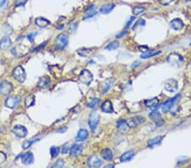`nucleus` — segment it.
<instances>
[{
  "label": "nucleus",
  "mask_w": 191,
  "mask_h": 168,
  "mask_svg": "<svg viewBox=\"0 0 191 168\" xmlns=\"http://www.w3.org/2000/svg\"><path fill=\"white\" fill-rule=\"evenodd\" d=\"M167 61L169 65H171L174 67H180L181 65L183 62V58L179 55V54H177V53H172L170 55H168L167 58Z\"/></svg>",
  "instance_id": "f257e3e1"
},
{
  "label": "nucleus",
  "mask_w": 191,
  "mask_h": 168,
  "mask_svg": "<svg viewBox=\"0 0 191 168\" xmlns=\"http://www.w3.org/2000/svg\"><path fill=\"white\" fill-rule=\"evenodd\" d=\"M13 76L19 82H21V83L24 82L25 80H26V74L23 67L21 66H18L15 67L14 71H13Z\"/></svg>",
  "instance_id": "f03ea898"
},
{
  "label": "nucleus",
  "mask_w": 191,
  "mask_h": 168,
  "mask_svg": "<svg viewBox=\"0 0 191 168\" xmlns=\"http://www.w3.org/2000/svg\"><path fill=\"white\" fill-rule=\"evenodd\" d=\"M78 79L79 81L82 82L83 84H85V85H89L93 81V74L90 72L88 70H82L81 73L79 74Z\"/></svg>",
  "instance_id": "7ed1b4c3"
},
{
  "label": "nucleus",
  "mask_w": 191,
  "mask_h": 168,
  "mask_svg": "<svg viewBox=\"0 0 191 168\" xmlns=\"http://www.w3.org/2000/svg\"><path fill=\"white\" fill-rule=\"evenodd\" d=\"M164 88L169 93H176L178 88V83L175 79H167L164 81Z\"/></svg>",
  "instance_id": "20e7f679"
},
{
  "label": "nucleus",
  "mask_w": 191,
  "mask_h": 168,
  "mask_svg": "<svg viewBox=\"0 0 191 168\" xmlns=\"http://www.w3.org/2000/svg\"><path fill=\"white\" fill-rule=\"evenodd\" d=\"M99 121V115L97 111H92L89 114L88 116V124L91 128V130H94L97 127V125Z\"/></svg>",
  "instance_id": "39448f33"
},
{
  "label": "nucleus",
  "mask_w": 191,
  "mask_h": 168,
  "mask_svg": "<svg viewBox=\"0 0 191 168\" xmlns=\"http://www.w3.org/2000/svg\"><path fill=\"white\" fill-rule=\"evenodd\" d=\"M179 98H180V94H178V95L174 96L173 98H172V99H169L168 100H167L165 103H163L162 105V112H164V113L168 112L169 110H171L172 108L173 107L174 104L176 103L177 100L179 99Z\"/></svg>",
  "instance_id": "423d86ee"
},
{
  "label": "nucleus",
  "mask_w": 191,
  "mask_h": 168,
  "mask_svg": "<svg viewBox=\"0 0 191 168\" xmlns=\"http://www.w3.org/2000/svg\"><path fill=\"white\" fill-rule=\"evenodd\" d=\"M68 36L65 33H61L56 37V45L60 50H63L68 44Z\"/></svg>",
  "instance_id": "0eeeda50"
},
{
  "label": "nucleus",
  "mask_w": 191,
  "mask_h": 168,
  "mask_svg": "<svg viewBox=\"0 0 191 168\" xmlns=\"http://www.w3.org/2000/svg\"><path fill=\"white\" fill-rule=\"evenodd\" d=\"M12 90H13V85L9 81H3L0 83V93L2 95H9L12 92Z\"/></svg>",
  "instance_id": "6e6552de"
},
{
  "label": "nucleus",
  "mask_w": 191,
  "mask_h": 168,
  "mask_svg": "<svg viewBox=\"0 0 191 168\" xmlns=\"http://www.w3.org/2000/svg\"><path fill=\"white\" fill-rule=\"evenodd\" d=\"M12 132L15 136L20 138V139H23L27 135V129L21 125H15L12 129Z\"/></svg>",
  "instance_id": "1a4fd4ad"
},
{
  "label": "nucleus",
  "mask_w": 191,
  "mask_h": 168,
  "mask_svg": "<svg viewBox=\"0 0 191 168\" xmlns=\"http://www.w3.org/2000/svg\"><path fill=\"white\" fill-rule=\"evenodd\" d=\"M20 96H10L8 97L6 99L4 104L7 108L9 109H14L15 107L17 106V104L20 103Z\"/></svg>",
  "instance_id": "9d476101"
},
{
  "label": "nucleus",
  "mask_w": 191,
  "mask_h": 168,
  "mask_svg": "<svg viewBox=\"0 0 191 168\" xmlns=\"http://www.w3.org/2000/svg\"><path fill=\"white\" fill-rule=\"evenodd\" d=\"M87 163L88 167L95 168L101 166L102 164H103V161H102L101 160L99 159L97 155H91V156L88 159Z\"/></svg>",
  "instance_id": "9b49d317"
},
{
  "label": "nucleus",
  "mask_w": 191,
  "mask_h": 168,
  "mask_svg": "<svg viewBox=\"0 0 191 168\" xmlns=\"http://www.w3.org/2000/svg\"><path fill=\"white\" fill-rule=\"evenodd\" d=\"M116 129L119 132L122 133V134H126V133H127L129 131L130 127H129V125H128L127 121L120 119V120H118V122H116Z\"/></svg>",
  "instance_id": "f8f14e48"
},
{
  "label": "nucleus",
  "mask_w": 191,
  "mask_h": 168,
  "mask_svg": "<svg viewBox=\"0 0 191 168\" xmlns=\"http://www.w3.org/2000/svg\"><path fill=\"white\" fill-rule=\"evenodd\" d=\"M127 122L130 128H135L137 126L142 124L143 122H145V117H143V116H134V117H132V118L129 119Z\"/></svg>",
  "instance_id": "ddd939ff"
},
{
  "label": "nucleus",
  "mask_w": 191,
  "mask_h": 168,
  "mask_svg": "<svg viewBox=\"0 0 191 168\" xmlns=\"http://www.w3.org/2000/svg\"><path fill=\"white\" fill-rule=\"evenodd\" d=\"M113 82H114V79L113 78H109L104 80L99 86V92L101 94H104L107 92L108 90L110 89V87L112 86Z\"/></svg>",
  "instance_id": "4468645a"
},
{
  "label": "nucleus",
  "mask_w": 191,
  "mask_h": 168,
  "mask_svg": "<svg viewBox=\"0 0 191 168\" xmlns=\"http://www.w3.org/2000/svg\"><path fill=\"white\" fill-rule=\"evenodd\" d=\"M170 26L171 28H172L175 31H180L183 28L184 24L183 22V20L179 18H175L170 22Z\"/></svg>",
  "instance_id": "2eb2a0df"
},
{
  "label": "nucleus",
  "mask_w": 191,
  "mask_h": 168,
  "mask_svg": "<svg viewBox=\"0 0 191 168\" xmlns=\"http://www.w3.org/2000/svg\"><path fill=\"white\" fill-rule=\"evenodd\" d=\"M21 160L25 165H32L34 162V156L32 152H26L21 155Z\"/></svg>",
  "instance_id": "dca6fc26"
},
{
  "label": "nucleus",
  "mask_w": 191,
  "mask_h": 168,
  "mask_svg": "<svg viewBox=\"0 0 191 168\" xmlns=\"http://www.w3.org/2000/svg\"><path fill=\"white\" fill-rule=\"evenodd\" d=\"M82 152V147L79 144H73L71 148H70V155L72 157H77Z\"/></svg>",
  "instance_id": "f3484780"
},
{
  "label": "nucleus",
  "mask_w": 191,
  "mask_h": 168,
  "mask_svg": "<svg viewBox=\"0 0 191 168\" xmlns=\"http://www.w3.org/2000/svg\"><path fill=\"white\" fill-rule=\"evenodd\" d=\"M88 132L86 129L81 128L77 132V137H76V141L77 142H82V141H85L88 139Z\"/></svg>",
  "instance_id": "a211bd4d"
},
{
  "label": "nucleus",
  "mask_w": 191,
  "mask_h": 168,
  "mask_svg": "<svg viewBox=\"0 0 191 168\" xmlns=\"http://www.w3.org/2000/svg\"><path fill=\"white\" fill-rule=\"evenodd\" d=\"M149 117L154 122H156L157 124H162L163 121H162V115L157 111V110H153L152 112L149 114Z\"/></svg>",
  "instance_id": "6ab92c4d"
},
{
  "label": "nucleus",
  "mask_w": 191,
  "mask_h": 168,
  "mask_svg": "<svg viewBox=\"0 0 191 168\" xmlns=\"http://www.w3.org/2000/svg\"><path fill=\"white\" fill-rule=\"evenodd\" d=\"M50 85V78L49 76H42L38 82V87L40 88H46Z\"/></svg>",
  "instance_id": "aec40b11"
},
{
  "label": "nucleus",
  "mask_w": 191,
  "mask_h": 168,
  "mask_svg": "<svg viewBox=\"0 0 191 168\" xmlns=\"http://www.w3.org/2000/svg\"><path fill=\"white\" fill-rule=\"evenodd\" d=\"M101 110L104 113H112L114 110H113V104L111 101L110 100H105V101L102 104Z\"/></svg>",
  "instance_id": "412c9836"
},
{
  "label": "nucleus",
  "mask_w": 191,
  "mask_h": 168,
  "mask_svg": "<svg viewBox=\"0 0 191 168\" xmlns=\"http://www.w3.org/2000/svg\"><path fill=\"white\" fill-rule=\"evenodd\" d=\"M134 151L133 150H128L127 152H125L121 155L120 157V161L121 162H127L130 160L133 159V157L134 156Z\"/></svg>",
  "instance_id": "4be33fe9"
},
{
  "label": "nucleus",
  "mask_w": 191,
  "mask_h": 168,
  "mask_svg": "<svg viewBox=\"0 0 191 168\" xmlns=\"http://www.w3.org/2000/svg\"><path fill=\"white\" fill-rule=\"evenodd\" d=\"M100 155H101L102 158H103L104 160L110 161V160L113 159L112 151H111V150H110V149L106 148L102 150L101 152H100Z\"/></svg>",
  "instance_id": "5701e85b"
},
{
  "label": "nucleus",
  "mask_w": 191,
  "mask_h": 168,
  "mask_svg": "<svg viewBox=\"0 0 191 168\" xmlns=\"http://www.w3.org/2000/svg\"><path fill=\"white\" fill-rule=\"evenodd\" d=\"M84 13L87 15V16L84 18V19H88V18L90 17H93V16L97 14V12H96V7L93 5V4H91V5H89L88 8L84 9Z\"/></svg>",
  "instance_id": "b1692460"
},
{
  "label": "nucleus",
  "mask_w": 191,
  "mask_h": 168,
  "mask_svg": "<svg viewBox=\"0 0 191 168\" xmlns=\"http://www.w3.org/2000/svg\"><path fill=\"white\" fill-rule=\"evenodd\" d=\"M12 45V42L9 37H4L0 41V49L3 50H8L9 47Z\"/></svg>",
  "instance_id": "393cba45"
},
{
  "label": "nucleus",
  "mask_w": 191,
  "mask_h": 168,
  "mask_svg": "<svg viewBox=\"0 0 191 168\" xmlns=\"http://www.w3.org/2000/svg\"><path fill=\"white\" fill-rule=\"evenodd\" d=\"M35 23H36L37 26H39V27L44 28V27L49 26V24H50V21L44 17H38L35 20Z\"/></svg>",
  "instance_id": "a878e982"
},
{
  "label": "nucleus",
  "mask_w": 191,
  "mask_h": 168,
  "mask_svg": "<svg viewBox=\"0 0 191 168\" xmlns=\"http://www.w3.org/2000/svg\"><path fill=\"white\" fill-rule=\"evenodd\" d=\"M162 139H163V137L162 136H157L153 138V139H150V140L148 141V146H149L150 148H153L154 146L159 145L160 144L162 143Z\"/></svg>",
  "instance_id": "bb28decb"
},
{
  "label": "nucleus",
  "mask_w": 191,
  "mask_h": 168,
  "mask_svg": "<svg viewBox=\"0 0 191 168\" xmlns=\"http://www.w3.org/2000/svg\"><path fill=\"white\" fill-rule=\"evenodd\" d=\"M115 8V4L113 3H108V4H104L100 8L99 11L103 15H107L109 13L112 11V9Z\"/></svg>",
  "instance_id": "cd10ccee"
},
{
  "label": "nucleus",
  "mask_w": 191,
  "mask_h": 168,
  "mask_svg": "<svg viewBox=\"0 0 191 168\" xmlns=\"http://www.w3.org/2000/svg\"><path fill=\"white\" fill-rule=\"evenodd\" d=\"M93 50H94V49H86V48H82V49H80V50H77V54H78L80 56H82V57H89L90 55H93Z\"/></svg>",
  "instance_id": "c85d7f7f"
},
{
  "label": "nucleus",
  "mask_w": 191,
  "mask_h": 168,
  "mask_svg": "<svg viewBox=\"0 0 191 168\" xmlns=\"http://www.w3.org/2000/svg\"><path fill=\"white\" fill-rule=\"evenodd\" d=\"M35 95L33 94H30V95L26 96V99H25V105L26 107H32L35 104Z\"/></svg>",
  "instance_id": "c756f323"
},
{
  "label": "nucleus",
  "mask_w": 191,
  "mask_h": 168,
  "mask_svg": "<svg viewBox=\"0 0 191 168\" xmlns=\"http://www.w3.org/2000/svg\"><path fill=\"white\" fill-rule=\"evenodd\" d=\"M145 104L147 107L151 108L153 107V106H155V105H157V104H159V100H158L157 98H153V99H146V100H145Z\"/></svg>",
  "instance_id": "7c9ffc66"
},
{
  "label": "nucleus",
  "mask_w": 191,
  "mask_h": 168,
  "mask_svg": "<svg viewBox=\"0 0 191 168\" xmlns=\"http://www.w3.org/2000/svg\"><path fill=\"white\" fill-rule=\"evenodd\" d=\"M161 54V51H152V52H145L144 53L143 55H141V59H148V58H151V57H154L156 55H159Z\"/></svg>",
  "instance_id": "2f4dec72"
},
{
  "label": "nucleus",
  "mask_w": 191,
  "mask_h": 168,
  "mask_svg": "<svg viewBox=\"0 0 191 168\" xmlns=\"http://www.w3.org/2000/svg\"><path fill=\"white\" fill-rule=\"evenodd\" d=\"M145 12V8L144 7H141V6H138V7H135L133 9V15H140L144 14Z\"/></svg>",
  "instance_id": "473e14b6"
},
{
  "label": "nucleus",
  "mask_w": 191,
  "mask_h": 168,
  "mask_svg": "<svg viewBox=\"0 0 191 168\" xmlns=\"http://www.w3.org/2000/svg\"><path fill=\"white\" fill-rule=\"evenodd\" d=\"M99 104V99L98 98H93L90 100V102L88 104V107L90 108V109H94L95 107H97V105Z\"/></svg>",
  "instance_id": "72a5a7b5"
},
{
  "label": "nucleus",
  "mask_w": 191,
  "mask_h": 168,
  "mask_svg": "<svg viewBox=\"0 0 191 168\" xmlns=\"http://www.w3.org/2000/svg\"><path fill=\"white\" fill-rule=\"evenodd\" d=\"M119 47V43L117 41H113L105 47V50H115Z\"/></svg>",
  "instance_id": "f704fd0d"
},
{
  "label": "nucleus",
  "mask_w": 191,
  "mask_h": 168,
  "mask_svg": "<svg viewBox=\"0 0 191 168\" xmlns=\"http://www.w3.org/2000/svg\"><path fill=\"white\" fill-rule=\"evenodd\" d=\"M38 140H39V139H32V140H28V141H25V142L23 143V144H22V148H23L24 150H26L27 148H29L30 146H31L33 143L38 142Z\"/></svg>",
  "instance_id": "c9c22d12"
},
{
  "label": "nucleus",
  "mask_w": 191,
  "mask_h": 168,
  "mask_svg": "<svg viewBox=\"0 0 191 168\" xmlns=\"http://www.w3.org/2000/svg\"><path fill=\"white\" fill-rule=\"evenodd\" d=\"M60 153V148L56 146H52L50 148V155L52 157H56Z\"/></svg>",
  "instance_id": "e433bc0d"
},
{
  "label": "nucleus",
  "mask_w": 191,
  "mask_h": 168,
  "mask_svg": "<svg viewBox=\"0 0 191 168\" xmlns=\"http://www.w3.org/2000/svg\"><path fill=\"white\" fill-rule=\"evenodd\" d=\"M64 165H65V162H64V160L62 159H59L58 160H56V162L52 165V167H57V168H61L63 167Z\"/></svg>",
  "instance_id": "4c0bfd02"
},
{
  "label": "nucleus",
  "mask_w": 191,
  "mask_h": 168,
  "mask_svg": "<svg viewBox=\"0 0 191 168\" xmlns=\"http://www.w3.org/2000/svg\"><path fill=\"white\" fill-rule=\"evenodd\" d=\"M145 20H144L143 19H139L138 21H137L134 26L133 27V30H136V28H138L139 26H145Z\"/></svg>",
  "instance_id": "58836bf2"
},
{
  "label": "nucleus",
  "mask_w": 191,
  "mask_h": 168,
  "mask_svg": "<svg viewBox=\"0 0 191 168\" xmlns=\"http://www.w3.org/2000/svg\"><path fill=\"white\" fill-rule=\"evenodd\" d=\"M69 144H68V143H66V144L63 145L62 149H61V152H62V154H67V152L69 151Z\"/></svg>",
  "instance_id": "ea45409f"
},
{
  "label": "nucleus",
  "mask_w": 191,
  "mask_h": 168,
  "mask_svg": "<svg viewBox=\"0 0 191 168\" xmlns=\"http://www.w3.org/2000/svg\"><path fill=\"white\" fill-rule=\"evenodd\" d=\"M27 2V0H15V6L16 7H20V6L25 5Z\"/></svg>",
  "instance_id": "a19ab883"
},
{
  "label": "nucleus",
  "mask_w": 191,
  "mask_h": 168,
  "mask_svg": "<svg viewBox=\"0 0 191 168\" xmlns=\"http://www.w3.org/2000/svg\"><path fill=\"white\" fill-rule=\"evenodd\" d=\"M5 160H6L5 154L3 153V152H1V151H0V164H1V163H3Z\"/></svg>",
  "instance_id": "79ce46f5"
},
{
  "label": "nucleus",
  "mask_w": 191,
  "mask_h": 168,
  "mask_svg": "<svg viewBox=\"0 0 191 168\" xmlns=\"http://www.w3.org/2000/svg\"><path fill=\"white\" fill-rule=\"evenodd\" d=\"M36 36H37V32H32V33L28 34L27 38H28V39H29L31 42H33V40H34V38Z\"/></svg>",
  "instance_id": "37998d69"
},
{
  "label": "nucleus",
  "mask_w": 191,
  "mask_h": 168,
  "mask_svg": "<svg viewBox=\"0 0 191 168\" xmlns=\"http://www.w3.org/2000/svg\"><path fill=\"white\" fill-rule=\"evenodd\" d=\"M173 0H159V2L162 3V5H168L169 3L172 2Z\"/></svg>",
  "instance_id": "c03bdc74"
},
{
  "label": "nucleus",
  "mask_w": 191,
  "mask_h": 168,
  "mask_svg": "<svg viewBox=\"0 0 191 168\" xmlns=\"http://www.w3.org/2000/svg\"><path fill=\"white\" fill-rule=\"evenodd\" d=\"M134 20H135V17H134V16H132V17H130L129 20H128V21L127 22V24H126V28H128V27L130 26L131 24H132V22H133Z\"/></svg>",
  "instance_id": "a18cd8bd"
},
{
  "label": "nucleus",
  "mask_w": 191,
  "mask_h": 168,
  "mask_svg": "<svg viewBox=\"0 0 191 168\" xmlns=\"http://www.w3.org/2000/svg\"><path fill=\"white\" fill-rule=\"evenodd\" d=\"M139 50H140L141 52L145 53V52H147L148 50H149V47H147V46H139Z\"/></svg>",
  "instance_id": "49530a36"
},
{
  "label": "nucleus",
  "mask_w": 191,
  "mask_h": 168,
  "mask_svg": "<svg viewBox=\"0 0 191 168\" xmlns=\"http://www.w3.org/2000/svg\"><path fill=\"white\" fill-rule=\"evenodd\" d=\"M67 128L66 127H63V128H60L59 129H57V133H59V134H64L65 132H66Z\"/></svg>",
  "instance_id": "de8ad7c7"
},
{
  "label": "nucleus",
  "mask_w": 191,
  "mask_h": 168,
  "mask_svg": "<svg viewBox=\"0 0 191 168\" xmlns=\"http://www.w3.org/2000/svg\"><path fill=\"white\" fill-rule=\"evenodd\" d=\"M45 44H47V42H45V43H44L43 44H40V46H38V48H36V49H34V50H33V52H36V51H38L39 50H41V49H43L44 46H45Z\"/></svg>",
  "instance_id": "09e8293b"
},
{
  "label": "nucleus",
  "mask_w": 191,
  "mask_h": 168,
  "mask_svg": "<svg viewBox=\"0 0 191 168\" xmlns=\"http://www.w3.org/2000/svg\"><path fill=\"white\" fill-rule=\"evenodd\" d=\"M127 34V31H123V32H122L121 33H119V34H117L116 36V38H121L122 37H123L124 35Z\"/></svg>",
  "instance_id": "8fccbe9b"
},
{
  "label": "nucleus",
  "mask_w": 191,
  "mask_h": 168,
  "mask_svg": "<svg viewBox=\"0 0 191 168\" xmlns=\"http://www.w3.org/2000/svg\"><path fill=\"white\" fill-rule=\"evenodd\" d=\"M139 64H140V62H139V61H135V62H134V63L132 65V68H133V69L136 68L137 66H139Z\"/></svg>",
  "instance_id": "3c124183"
},
{
  "label": "nucleus",
  "mask_w": 191,
  "mask_h": 168,
  "mask_svg": "<svg viewBox=\"0 0 191 168\" xmlns=\"http://www.w3.org/2000/svg\"><path fill=\"white\" fill-rule=\"evenodd\" d=\"M6 3V0H0V7H3Z\"/></svg>",
  "instance_id": "603ef678"
},
{
  "label": "nucleus",
  "mask_w": 191,
  "mask_h": 168,
  "mask_svg": "<svg viewBox=\"0 0 191 168\" xmlns=\"http://www.w3.org/2000/svg\"><path fill=\"white\" fill-rule=\"evenodd\" d=\"M109 167H114V165H106V166H105V168H109Z\"/></svg>",
  "instance_id": "864d4df0"
},
{
  "label": "nucleus",
  "mask_w": 191,
  "mask_h": 168,
  "mask_svg": "<svg viewBox=\"0 0 191 168\" xmlns=\"http://www.w3.org/2000/svg\"><path fill=\"white\" fill-rule=\"evenodd\" d=\"M190 45H191V43H190Z\"/></svg>",
  "instance_id": "5fc2aeb1"
}]
</instances>
